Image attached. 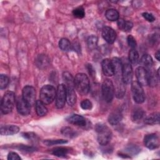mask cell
I'll use <instances>...</instances> for the list:
<instances>
[{"label":"cell","mask_w":160,"mask_h":160,"mask_svg":"<svg viewBox=\"0 0 160 160\" xmlns=\"http://www.w3.org/2000/svg\"><path fill=\"white\" fill-rule=\"evenodd\" d=\"M61 133L66 137L68 138H74L78 134L77 132L71 128L64 127L61 129Z\"/></svg>","instance_id":"obj_29"},{"label":"cell","mask_w":160,"mask_h":160,"mask_svg":"<svg viewBox=\"0 0 160 160\" xmlns=\"http://www.w3.org/2000/svg\"><path fill=\"white\" fill-rule=\"evenodd\" d=\"M144 122L147 124L153 125L159 124V112H154L149 116H146L144 119Z\"/></svg>","instance_id":"obj_22"},{"label":"cell","mask_w":160,"mask_h":160,"mask_svg":"<svg viewBox=\"0 0 160 160\" xmlns=\"http://www.w3.org/2000/svg\"><path fill=\"white\" fill-rule=\"evenodd\" d=\"M140 63L141 65L145 67L151 66L153 64V61L151 56L149 54H144L140 59Z\"/></svg>","instance_id":"obj_27"},{"label":"cell","mask_w":160,"mask_h":160,"mask_svg":"<svg viewBox=\"0 0 160 160\" xmlns=\"http://www.w3.org/2000/svg\"><path fill=\"white\" fill-rule=\"evenodd\" d=\"M122 62V76L125 84H129L132 81V69L130 62L124 59Z\"/></svg>","instance_id":"obj_8"},{"label":"cell","mask_w":160,"mask_h":160,"mask_svg":"<svg viewBox=\"0 0 160 160\" xmlns=\"http://www.w3.org/2000/svg\"><path fill=\"white\" fill-rule=\"evenodd\" d=\"M9 84V78L5 74H1L0 76V89H5Z\"/></svg>","instance_id":"obj_34"},{"label":"cell","mask_w":160,"mask_h":160,"mask_svg":"<svg viewBox=\"0 0 160 160\" xmlns=\"http://www.w3.org/2000/svg\"><path fill=\"white\" fill-rule=\"evenodd\" d=\"M62 79L65 86L74 85V78L69 72H64L62 74Z\"/></svg>","instance_id":"obj_31"},{"label":"cell","mask_w":160,"mask_h":160,"mask_svg":"<svg viewBox=\"0 0 160 160\" xmlns=\"http://www.w3.org/2000/svg\"><path fill=\"white\" fill-rule=\"evenodd\" d=\"M66 120L71 124L81 127L85 126L86 124V121L85 118L83 116L79 114L71 115L67 118Z\"/></svg>","instance_id":"obj_15"},{"label":"cell","mask_w":160,"mask_h":160,"mask_svg":"<svg viewBox=\"0 0 160 160\" xmlns=\"http://www.w3.org/2000/svg\"><path fill=\"white\" fill-rule=\"evenodd\" d=\"M66 88V101L69 106H73L76 101L74 86H65Z\"/></svg>","instance_id":"obj_16"},{"label":"cell","mask_w":160,"mask_h":160,"mask_svg":"<svg viewBox=\"0 0 160 160\" xmlns=\"http://www.w3.org/2000/svg\"><path fill=\"white\" fill-rule=\"evenodd\" d=\"M22 136L28 139V140H31V141H36L37 136L35 134L32 133V132H25L22 134Z\"/></svg>","instance_id":"obj_39"},{"label":"cell","mask_w":160,"mask_h":160,"mask_svg":"<svg viewBox=\"0 0 160 160\" xmlns=\"http://www.w3.org/2000/svg\"><path fill=\"white\" fill-rule=\"evenodd\" d=\"M127 42L129 47H131L132 49H134L136 47L137 43L135 38L132 35H129L127 38Z\"/></svg>","instance_id":"obj_37"},{"label":"cell","mask_w":160,"mask_h":160,"mask_svg":"<svg viewBox=\"0 0 160 160\" xmlns=\"http://www.w3.org/2000/svg\"><path fill=\"white\" fill-rule=\"evenodd\" d=\"M136 76L138 82L141 86H147L149 84L150 74L143 66H139L136 69Z\"/></svg>","instance_id":"obj_10"},{"label":"cell","mask_w":160,"mask_h":160,"mask_svg":"<svg viewBox=\"0 0 160 160\" xmlns=\"http://www.w3.org/2000/svg\"><path fill=\"white\" fill-rule=\"evenodd\" d=\"M144 111L140 108H136L132 112L131 119L134 122H138L141 120L144 116Z\"/></svg>","instance_id":"obj_23"},{"label":"cell","mask_w":160,"mask_h":160,"mask_svg":"<svg viewBox=\"0 0 160 160\" xmlns=\"http://www.w3.org/2000/svg\"><path fill=\"white\" fill-rule=\"evenodd\" d=\"M81 107L82 109L89 110L92 108V102L89 99H84L81 102Z\"/></svg>","instance_id":"obj_35"},{"label":"cell","mask_w":160,"mask_h":160,"mask_svg":"<svg viewBox=\"0 0 160 160\" xmlns=\"http://www.w3.org/2000/svg\"><path fill=\"white\" fill-rule=\"evenodd\" d=\"M106 18L111 21H118L119 19V12L118 11L115 9H109L106 11L105 13Z\"/></svg>","instance_id":"obj_24"},{"label":"cell","mask_w":160,"mask_h":160,"mask_svg":"<svg viewBox=\"0 0 160 160\" xmlns=\"http://www.w3.org/2000/svg\"><path fill=\"white\" fill-rule=\"evenodd\" d=\"M142 16L146 20H147L149 22H153L155 20V18L152 14L148 12H143L142 14Z\"/></svg>","instance_id":"obj_41"},{"label":"cell","mask_w":160,"mask_h":160,"mask_svg":"<svg viewBox=\"0 0 160 160\" xmlns=\"http://www.w3.org/2000/svg\"><path fill=\"white\" fill-rule=\"evenodd\" d=\"M72 14L78 18H82L85 16V11L82 7H78L72 11Z\"/></svg>","instance_id":"obj_33"},{"label":"cell","mask_w":160,"mask_h":160,"mask_svg":"<svg viewBox=\"0 0 160 160\" xmlns=\"http://www.w3.org/2000/svg\"><path fill=\"white\" fill-rule=\"evenodd\" d=\"M66 102V88L64 84L58 86L56 95V106L58 109L62 108Z\"/></svg>","instance_id":"obj_7"},{"label":"cell","mask_w":160,"mask_h":160,"mask_svg":"<svg viewBox=\"0 0 160 160\" xmlns=\"http://www.w3.org/2000/svg\"><path fill=\"white\" fill-rule=\"evenodd\" d=\"M96 131L98 134V141L102 146H106L111 139L112 132L111 129L104 124H98L96 126Z\"/></svg>","instance_id":"obj_2"},{"label":"cell","mask_w":160,"mask_h":160,"mask_svg":"<svg viewBox=\"0 0 160 160\" xmlns=\"http://www.w3.org/2000/svg\"><path fill=\"white\" fill-rule=\"evenodd\" d=\"M122 119V115L121 112L119 110H115L109 114L108 117V121L111 125L114 126L118 124Z\"/></svg>","instance_id":"obj_18"},{"label":"cell","mask_w":160,"mask_h":160,"mask_svg":"<svg viewBox=\"0 0 160 160\" xmlns=\"http://www.w3.org/2000/svg\"><path fill=\"white\" fill-rule=\"evenodd\" d=\"M19 131V128L15 125L2 126L0 128V133L2 136H10L17 134Z\"/></svg>","instance_id":"obj_17"},{"label":"cell","mask_w":160,"mask_h":160,"mask_svg":"<svg viewBox=\"0 0 160 160\" xmlns=\"http://www.w3.org/2000/svg\"><path fill=\"white\" fill-rule=\"evenodd\" d=\"M68 141L64 139H48L44 141V143L47 146H52L56 144H62L67 143Z\"/></svg>","instance_id":"obj_32"},{"label":"cell","mask_w":160,"mask_h":160,"mask_svg":"<svg viewBox=\"0 0 160 160\" xmlns=\"http://www.w3.org/2000/svg\"><path fill=\"white\" fill-rule=\"evenodd\" d=\"M69 150L67 148L64 147H57L52 149V154L58 157H65L68 153L69 152Z\"/></svg>","instance_id":"obj_25"},{"label":"cell","mask_w":160,"mask_h":160,"mask_svg":"<svg viewBox=\"0 0 160 160\" xmlns=\"http://www.w3.org/2000/svg\"><path fill=\"white\" fill-rule=\"evenodd\" d=\"M118 28L123 31H129L132 29L133 24L129 21H126L123 19H119L118 20Z\"/></svg>","instance_id":"obj_21"},{"label":"cell","mask_w":160,"mask_h":160,"mask_svg":"<svg viewBox=\"0 0 160 160\" xmlns=\"http://www.w3.org/2000/svg\"><path fill=\"white\" fill-rule=\"evenodd\" d=\"M31 106L24 100L22 98H19L16 103V108L18 112L22 115V116H27L31 112Z\"/></svg>","instance_id":"obj_13"},{"label":"cell","mask_w":160,"mask_h":160,"mask_svg":"<svg viewBox=\"0 0 160 160\" xmlns=\"http://www.w3.org/2000/svg\"><path fill=\"white\" fill-rule=\"evenodd\" d=\"M30 106L35 104L36 101V90L34 88L31 86H26L22 89V97Z\"/></svg>","instance_id":"obj_9"},{"label":"cell","mask_w":160,"mask_h":160,"mask_svg":"<svg viewBox=\"0 0 160 160\" xmlns=\"http://www.w3.org/2000/svg\"><path fill=\"white\" fill-rule=\"evenodd\" d=\"M102 69L104 74L106 76H112L114 74V68L111 60L106 58L102 61Z\"/></svg>","instance_id":"obj_14"},{"label":"cell","mask_w":160,"mask_h":160,"mask_svg":"<svg viewBox=\"0 0 160 160\" xmlns=\"http://www.w3.org/2000/svg\"><path fill=\"white\" fill-rule=\"evenodd\" d=\"M59 47L63 51H68L72 47L70 41L66 38H62L59 42Z\"/></svg>","instance_id":"obj_26"},{"label":"cell","mask_w":160,"mask_h":160,"mask_svg":"<svg viewBox=\"0 0 160 160\" xmlns=\"http://www.w3.org/2000/svg\"><path fill=\"white\" fill-rule=\"evenodd\" d=\"M15 103V94L12 91H7L3 96L1 102V112L6 114L11 112Z\"/></svg>","instance_id":"obj_4"},{"label":"cell","mask_w":160,"mask_h":160,"mask_svg":"<svg viewBox=\"0 0 160 160\" xmlns=\"http://www.w3.org/2000/svg\"><path fill=\"white\" fill-rule=\"evenodd\" d=\"M18 149H20L21 151H25V152H33L36 151V148L32 146H26L23 144H20L18 146Z\"/></svg>","instance_id":"obj_36"},{"label":"cell","mask_w":160,"mask_h":160,"mask_svg":"<svg viewBox=\"0 0 160 160\" xmlns=\"http://www.w3.org/2000/svg\"><path fill=\"white\" fill-rule=\"evenodd\" d=\"M8 159H9V160H20V159H21V158L16 152H11L8 154Z\"/></svg>","instance_id":"obj_40"},{"label":"cell","mask_w":160,"mask_h":160,"mask_svg":"<svg viewBox=\"0 0 160 160\" xmlns=\"http://www.w3.org/2000/svg\"><path fill=\"white\" fill-rule=\"evenodd\" d=\"M126 151L127 152H128V154H136L140 151V149L136 146H130L127 147Z\"/></svg>","instance_id":"obj_38"},{"label":"cell","mask_w":160,"mask_h":160,"mask_svg":"<svg viewBox=\"0 0 160 160\" xmlns=\"http://www.w3.org/2000/svg\"><path fill=\"white\" fill-rule=\"evenodd\" d=\"M49 59L45 54H40L36 59V64L41 69L45 68L49 64Z\"/></svg>","instance_id":"obj_19"},{"label":"cell","mask_w":160,"mask_h":160,"mask_svg":"<svg viewBox=\"0 0 160 160\" xmlns=\"http://www.w3.org/2000/svg\"><path fill=\"white\" fill-rule=\"evenodd\" d=\"M45 105L46 104H44L41 100L36 101L35 103V108L37 114L39 116H44L48 113V109Z\"/></svg>","instance_id":"obj_20"},{"label":"cell","mask_w":160,"mask_h":160,"mask_svg":"<svg viewBox=\"0 0 160 160\" xmlns=\"http://www.w3.org/2000/svg\"><path fill=\"white\" fill-rule=\"evenodd\" d=\"M102 36L107 42L112 44L116 39V33L112 28L109 26H105L102 30Z\"/></svg>","instance_id":"obj_12"},{"label":"cell","mask_w":160,"mask_h":160,"mask_svg":"<svg viewBox=\"0 0 160 160\" xmlns=\"http://www.w3.org/2000/svg\"><path fill=\"white\" fill-rule=\"evenodd\" d=\"M102 94L107 102L112 101L114 95V86L112 82L108 79H105L102 84Z\"/></svg>","instance_id":"obj_5"},{"label":"cell","mask_w":160,"mask_h":160,"mask_svg":"<svg viewBox=\"0 0 160 160\" xmlns=\"http://www.w3.org/2000/svg\"><path fill=\"white\" fill-rule=\"evenodd\" d=\"M74 85L76 91L81 95H86L89 91V80L86 74L78 73L74 78Z\"/></svg>","instance_id":"obj_1"},{"label":"cell","mask_w":160,"mask_h":160,"mask_svg":"<svg viewBox=\"0 0 160 160\" xmlns=\"http://www.w3.org/2000/svg\"><path fill=\"white\" fill-rule=\"evenodd\" d=\"M131 89L134 101L138 104L143 102L145 99V94L142 86L138 81H132L131 83Z\"/></svg>","instance_id":"obj_6"},{"label":"cell","mask_w":160,"mask_h":160,"mask_svg":"<svg viewBox=\"0 0 160 160\" xmlns=\"http://www.w3.org/2000/svg\"><path fill=\"white\" fill-rule=\"evenodd\" d=\"M145 146L149 149H154L159 146V139L156 134H147L144 138Z\"/></svg>","instance_id":"obj_11"},{"label":"cell","mask_w":160,"mask_h":160,"mask_svg":"<svg viewBox=\"0 0 160 160\" xmlns=\"http://www.w3.org/2000/svg\"><path fill=\"white\" fill-rule=\"evenodd\" d=\"M159 56H160V53H159V51H158L156 52V53L155 54V58L157 59V60L159 61Z\"/></svg>","instance_id":"obj_42"},{"label":"cell","mask_w":160,"mask_h":160,"mask_svg":"<svg viewBox=\"0 0 160 160\" xmlns=\"http://www.w3.org/2000/svg\"><path fill=\"white\" fill-rule=\"evenodd\" d=\"M56 90L51 85H45L40 90V100L45 104H49L53 102L56 98Z\"/></svg>","instance_id":"obj_3"},{"label":"cell","mask_w":160,"mask_h":160,"mask_svg":"<svg viewBox=\"0 0 160 160\" xmlns=\"http://www.w3.org/2000/svg\"><path fill=\"white\" fill-rule=\"evenodd\" d=\"M87 45L89 50H94L98 46V38L95 36H90L87 40Z\"/></svg>","instance_id":"obj_28"},{"label":"cell","mask_w":160,"mask_h":160,"mask_svg":"<svg viewBox=\"0 0 160 160\" xmlns=\"http://www.w3.org/2000/svg\"><path fill=\"white\" fill-rule=\"evenodd\" d=\"M139 59V54L136 50L132 49L129 52V58L128 61L131 64H136Z\"/></svg>","instance_id":"obj_30"}]
</instances>
